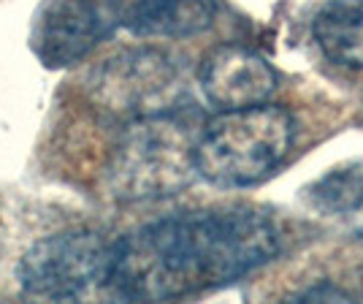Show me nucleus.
<instances>
[{
	"mask_svg": "<svg viewBox=\"0 0 363 304\" xmlns=\"http://www.w3.org/2000/svg\"><path fill=\"white\" fill-rule=\"evenodd\" d=\"M279 253L269 215L228 207L168 215L111 244L104 288L128 302H168L223 288Z\"/></svg>",
	"mask_w": 363,
	"mask_h": 304,
	"instance_id": "1",
	"label": "nucleus"
},
{
	"mask_svg": "<svg viewBox=\"0 0 363 304\" xmlns=\"http://www.w3.org/2000/svg\"><path fill=\"white\" fill-rule=\"evenodd\" d=\"M217 0H55L35 38L41 58L79 60L114 33L133 36H193L212 25Z\"/></svg>",
	"mask_w": 363,
	"mask_h": 304,
	"instance_id": "2",
	"label": "nucleus"
},
{
	"mask_svg": "<svg viewBox=\"0 0 363 304\" xmlns=\"http://www.w3.org/2000/svg\"><path fill=\"white\" fill-rule=\"evenodd\" d=\"M296 141L290 112L274 104L223 109L196 139V171L217 188H252L285 163Z\"/></svg>",
	"mask_w": 363,
	"mask_h": 304,
	"instance_id": "3",
	"label": "nucleus"
},
{
	"mask_svg": "<svg viewBox=\"0 0 363 304\" xmlns=\"http://www.w3.org/2000/svg\"><path fill=\"white\" fill-rule=\"evenodd\" d=\"M196 125L184 112L125 122L108 161L111 196L152 201L182 193L198 177Z\"/></svg>",
	"mask_w": 363,
	"mask_h": 304,
	"instance_id": "4",
	"label": "nucleus"
},
{
	"mask_svg": "<svg viewBox=\"0 0 363 304\" xmlns=\"http://www.w3.org/2000/svg\"><path fill=\"white\" fill-rule=\"evenodd\" d=\"M187 98L190 82L184 68L155 49L117 55L92 76V101L122 122L184 112Z\"/></svg>",
	"mask_w": 363,
	"mask_h": 304,
	"instance_id": "5",
	"label": "nucleus"
},
{
	"mask_svg": "<svg viewBox=\"0 0 363 304\" xmlns=\"http://www.w3.org/2000/svg\"><path fill=\"white\" fill-rule=\"evenodd\" d=\"M111 244L98 231H62L35 242L19 261V286L25 293L52 302L82 299L106 283Z\"/></svg>",
	"mask_w": 363,
	"mask_h": 304,
	"instance_id": "6",
	"label": "nucleus"
},
{
	"mask_svg": "<svg viewBox=\"0 0 363 304\" xmlns=\"http://www.w3.org/2000/svg\"><path fill=\"white\" fill-rule=\"evenodd\" d=\"M203 98L223 109L255 107L277 90V74L257 52L242 44L217 46L198 71Z\"/></svg>",
	"mask_w": 363,
	"mask_h": 304,
	"instance_id": "7",
	"label": "nucleus"
},
{
	"mask_svg": "<svg viewBox=\"0 0 363 304\" xmlns=\"http://www.w3.org/2000/svg\"><path fill=\"white\" fill-rule=\"evenodd\" d=\"M312 36L331 63L363 68V0H328L315 14Z\"/></svg>",
	"mask_w": 363,
	"mask_h": 304,
	"instance_id": "8",
	"label": "nucleus"
},
{
	"mask_svg": "<svg viewBox=\"0 0 363 304\" xmlns=\"http://www.w3.org/2000/svg\"><path fill=\"white\" fill-rule=\"evenodd\" d=\"M309 201L320 212L347 215L363 207V158L325 171L309 188Z\"/></svg>",
	"mask_w": 363,
	"mask_h": 304,
	"instance_id": "9",
	"label": "nucleus"
},
{
	"mask_svg": "<svg viewBox=\"0 0 363 304\" xmlns=\"http://www.w3.org/2000/svg\"><path fill=\"white\" fill-rule=\"evenodd\" d=\"M352 296H350L347 291L336 288L331 283H320L315 288L303 291L301 296H296V302H350Z\"/></svg>",
	"mask_w": 363,
	"mask_h": 304,
	"instance_id": "10",
	"label": "nucleus"
}]
</instances>
